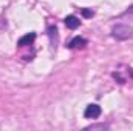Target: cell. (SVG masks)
I'll return each instance as SVG.
<instances>
[{"label":"cell","mask_w":133,"mask_h":131,"mask_svg":"<svg viewBox=\"0 0 133 131\" xmlns=\"http://www.w3.org/2000/svg\"><path fill=\"white\" fill-rule=\"evenodd\" d=\"M101 113H102V110H101L99 105L90 103V105H87V108L84 111V116H85V119H98L101 116Z\"/></svg>","instance_id":"cell-2"},{"label":"cell","mask_w":133,"mask_h":131,"mask_svg":"<svg viewBox=\"0 0 133 131\" xmlns=\"http://www.w3.org/2000/svg\"><path fill=\"white\" fill-rule=\"evenodd\" d=\"M48 35L51 39L53 48H56V43H57V28L56 26H48Z\"/></svg>","instance_id":"cell-6"},{"label":"cell","mask_w":133,"mask_h":131,"mask_svg":"<svg viewBox=\"0 0 133 131\" xmlns=\"http://www.w3.org/2000/svg\"><path fill=\"white\" fill-rule=\"evenodd\" d=\"M64 22H65L66 28H70V30H76V28L81 25V20H79L76 16H66Z\"/></svg>","instance_id":"cell-5"},{"label":"cell","mask_w":133,"mask_h":131,"mask_svg":"<svg viewBox=\"0 0 133 131\" xmlns=\"http://www.w3.org/2000/svg\"><path fill=\"white\" fill-rule=\"evenodd\" d=\"M34 40H36V33H30V34H25L23 37L19 39L17 42V46L19 48H23V46H28V45H33Z\"/></svg>","instance_id":"cell-4"},{"label":"cell","mask_w":133,"mask_h":131,"mask_svg":"<svg viewBox=\"0 0 133 131\" xmlns=\"http://www.w3.org/2000/svg\"><path fill=\"white\" fill-rule=\"evenodd\" d=\"M110 127L107 123H95V125H88L85 130H108Z\"/></svg>","instance_id":"cell-7"},{"label":"cell","mask_w":133,"mask_h":131,"mask_svg":"<svg viewBox=\"0 0 133 131\" xmlns=\"http://www.w3.org/2000/svg\"><path fill=\"white\" fill-rule=\"evenodd\" d=\"M81 12H82V16H84V17H93V14H95V11H93V9H87V8H82V9H81Z\"/></svg>","instance_id":"cell-8"},{"label":"cell","mask_w":133,"mask_h":131,"mask_svg":"<svg viewBox=\"0 0 133 131\" xmlns=\"http://www.w3.org/2000/svg\"><path fill=\"white\" fill-rule=\"evenodd\" d=\"M87 39H84V37H79V35H76V37H73L70 42H68V48L70 49H82V48H85L87 46Z\"/></svg>","instance_id":"cell-3"},{"label":"cell","mask_w":133,"mask_h":131,"mask_svg":"<svg viewBox=\"0 0 133 131\" xmlns=\"http://www.w3.org/2000/svg\"><path fill=\"white\" fill-rule=\"evenodd\" d=\"M111 37L119 40V42L129 40L133 37V28L130 25H125V23H118L111 28Z\"/></svg>","instance_id":"cell-1"}]
</instances>
